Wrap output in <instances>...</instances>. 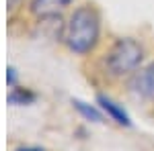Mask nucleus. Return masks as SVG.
Listing matches in <instances>:
<instances>
[{
    "mask_svg": "<svg viewBox=\"0 0 154 151\" xmlns=\"http://www.w3.org/2000/svg\"><path fill=\"white\" fill-rule=\"evenodd\" d=\"M64 43L76 55H88L95 51L101 39V14L95 4L84 2L76 6L64 25Z\"/></svg>",
    "mask_w": 154,
    "mask_h": 151,
    "instance_id": "obj_1",
    "label": "nucleus"
},
{
    "mask_svg": "<svg viewBox=\"0 0 154 151\" xmlns=\"http://www.w3.org/2000/svg\"><path fill=\"white\" fill-rule=\"evenodd\" d=\"M144 47L134 37H121L109 47L105 55V70L113 78L131 76L134 71L142 65Z\"/></svg>",
    "mask_w": 154,
    "mask_h": 151,
    "instance_id": "obj_2",
    "label": "nucleus"
},
{
    "mask_svg": "<svg viewBox=\"0 0 154 151\" xmlns=\"http://www.w3.org/2000/svg\"><path fill=\"white\" fill-rule=\"evenodd\" d=\"M130 90L144 100H154V61L130 76Z\"/></svg>",
    "mask_w": 154,
    "mask_h": 151,
    "instance_id": "obj_3",
    "label": "nucleus"
},
{
    "mask_svg": "<svg viewBox=\"0 0 154 151\" xmlns=\"http://www.w3.org/2000/svg\"><path fill=\"white\" fill-rule=\"evenodd\" d=\"M97 104L101 106V110L105 112L111 121H115L117 125H123V127H131V118L130 115L123 110V106L117 104L115 100H111L109 96H105V94H99L97 96Z\"/></svg>",
    "mask_w": 154,
    "mask_h": 151,
    "instance_id": "obj_4",
    "label": "nucleus"
},
{
    "mask_svg": "<svg viewBox=\"0 0 154 151\" xmlns=\"http://www.w3.org/2000/svg\"><path fill=\"white\" fill-rule=\"evenodd\" d=\"M74 0H31V12L39 19L58 16L64 8H68Z\"/></svg>",
    "mask_w": 154,
    "mask_h": 151,
    "instance_id": "obj_5",
    "label": "nucleus"
},
{
    "mask_svg": "<svg viewBox=\"0 0 154 151\" xmlns=\"http://www.w3.org/2000/svg\"><path fill=\"white\" fill-rule=\"evenodd\" d=\"M8 104L11 106H27V104H33L37 100V94L29 88H21V86H12V90L6 96Z\"/></svg>",
    "mask_w": 154,
    "mask_h": 151,
    "instance_id": "obj_6",
    "label": "nucleus"
},
{
    "mask_svg": "<svg viewBox=\"0 0 154 151\" xmlns=\"http://www.w3.org/2000/svg\"><path fill=\"white\" fill-rule=\"evenodd\" d=\"M72 106L80 112V116H84L86 121L91 123H103V112L97 108L95 104H88L84 100H78V98H72Z\"/></svg>",
    "mask_w": 154,
    "mask_h": 151,
    "instance_id": "obj_7",
    "label": "nucleus"
},
{
    "mask_svg": "<svg viewBox=\"0 0 154 151\" xmlns=\"http://www.w3.org/2000/svg\"><path fill=\"white\" fill-rule=\"evenodd\" d=\"M6 84H8V86H17V70H14V68H12V65H8V68H6Z\"/></svg>",
    "mask_w": 154,
    "mask_h": 151,
    "instance_id": "obj_8",
    "label": "nucleus"
},
{
    "mask_svg": "<svg viewBox=\"0 0 154 151\" xmlns=\"http://www.w3.org/2000/svg\"><path fill=\"white\" fill-rule=\"evenodd\" d=\"M25 0H6V6H8V12H14L21 4H23Z\"/></svg>",
    "mask_w": 154,
    "mask_h": 151,
    "instance_id": "obj_9",
    "label": "nucleus"
},
{
    "mask_svg": "<svg viewBox=\"0 0 154 151\" xmlns=\"http://www.w3.org/2000/svg\"><path fill=\"white\" fill-rule=\"evenodd\" d=\"M17 151H43L41 147H19Z\"/></svg>",
    "mask_w": 154,
    "mask_h": 151,
    "instance_id": "obj_10",
    "label": "nucleus"
}]
</instances>
